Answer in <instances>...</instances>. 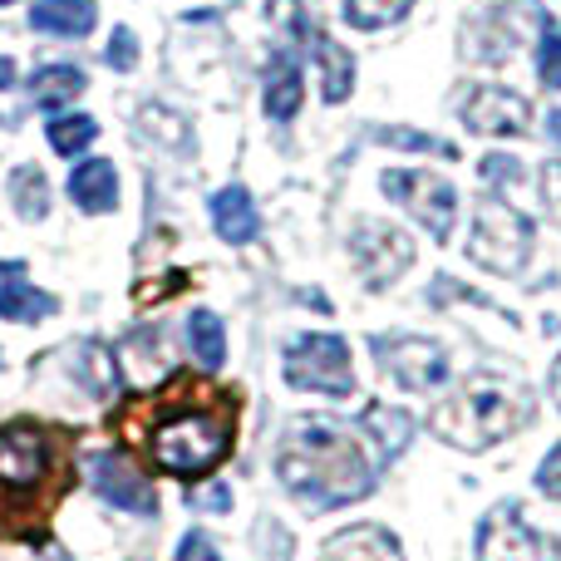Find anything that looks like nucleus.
Instances as JSON below:
<instances>
[{"label": "nucleus", "instance_id": "f257e3e1", "mask_svg": "<svg viewBox=\"0 0 561 561\" xmlns=\"http://www.w3.org/2000/svg\"><path fill=\"white\" fill-rule=\"evenodd\" d=\"M276 478L290 497L325 513V507H350L359 497L375 493V463L359 448L350 428L330 424V419H296L276 454Z\"/></svg>", "mask_w": 561, "mask_h": 561}, {"label": "nucleus", "instance_id": "f03ea898", "mask_svg": "<svg viewBox=\"0 0 561 561\" xmlns=\"http://www.w3.org/2000/svg\"><path fill=\"white\" fill-rule=\"evenodd\" d=\"M173 385H178L173 399H163L153 409V424L144 434V454L153 468L193 483V478L213 473L227 458L232 434H237V424H232L237 414H232V399L197 394L193 379H173Z\"/></svg>", "mask_w": 561, "mask_h": 561}, {"label": "nucleus", "instance_id": "7ed1b4c3", "mask_svg": "<svg viewBox=\"0 0 561 561\" xmlns=\"http://www.w3.org/2000/svg\"><path fill=\"white\" fill-rule=\"evenodd\" d=\"M537 419V399L527 385L517 379H497V375H473L458 394H448L444 404L434 409V434L454 448H468V454H483V448L513 438L523 424Z\"/></svg>", "mask_w": 561, "mask_h": 561}, {"label": "nucleus", "instance_id": "20e7f679", "mask_svg": "<svg viewBox=\"0 0 561 561\" xmlns=\"http://www.w3.org/2000/svg\"><path fill=\"white\" fill-rule=\"evenodd\" d=\"M533 222L507 203L503 193H488L473 213V232H468V256L493 276H517L533 256Z\"/></svg>", "mask_w": 561, "mask_h": 561}, {"label": "nucleus", "instance_id": "39448f33", "mask_svg": "<svg viewBox=\"0 0 561 561\" xmlns=\"http://www.w3.org/2000/svg\"><path fill=\"white\" fill-rule=\"evenodd\" d=\"M379 193L404 207L434 242H448L454 217H458V187L448 178L428 173V168H385L379 173Z\"/></svg>", "mask_w": 561, "mask_h": 561}, {"label": "nucleus", "instance_id": "423d86ee", "mask_svg": "<svg viewBox=\"0 0 561 561\" xmlns=\"http://www.w3.org/2000/svg\"><path fill=\"white\" fill-rule=\"evenodd\" d=\"M286 385L310 389V394H330V399L355 394L350 345L340 335H296L286 345Z\"/></svg>", "mask_w": 561, "mask_h": 561}, {"label": "nucleus", "instance_id": "0eeeda50", "mask_svg": "<svg viewBox=\"0 0 561 561\" xmlns=\"http://www.w3.org/2000/svg\"><path fill=\"white\" fill-rule=\"evenodd\" d=\"M55 478V434L30 419L0 428V493H39Z\"/></svg>", "mask_w": 561, "mask_h": 561}, {"label": "nucleus", "instance_id": "6e6552de", "mask_svg": "<svg viewBox=\"0 0 561 561\" xmlns=\"http://www.w3.org/2000/svg\"><path fill=\"white\" fill-rule=\"evenodd\" d=\"M369 355L379 359V369L399 389H438L454 375L448 350L428 335H379V340H369Z\"/></svg>", "mask_w": 561, "mask_h": 561}, {"label": "nucleus", "instance_id": "1a4fd4ad", "mask_svg": "<svg viewBox=\"0 0 561 561\" xmlns=\"http://www.w3.org/2000/svg\"><path fill=\"white\" fill-rule=\"evenodd\" d=\"M478 561H561V542L527 527L517 503H497L478 523Z\"/></svg>", "mask_w": 561, "mask_h": 561}, {"label": "nucleus", "instance_id": "9d476101", "mask_svg": "<svg viewBox=\"0 0 561 561\" xmlns=\"http://www.w3.org/2000/svg\"><path fill=\"white\" fill-rule=\"evenodd\" d=\"M458 118L478 138H523L533 128V99L507 84H473L458 104Z\"/></svg>", "mask_w": 561, "mask_h": 561}, {"label": "nucleus", "instance_id": "9b49d317", "mask_svg": "<svg viewBox=\"0 0 561 561\" xmlns=\"http://www.w3.org/2000/svg\"><path fill=\"white\" fill-rule=\"evenodd\" d=\"M350 256H355L359 280H365V286L385 290V286H394L409 266H414V242H409L399 227H389V222H365L355 237H350Z\"/></svg>", "mask_w": 561, "mask_h": 561}, {"label": "nucleus", "instance_id": "f8f14e48", "mask_svg": "<svg viewBox=\"0 0 561 561\" xmlns=\"http://www.w3.org/2000/svg\"><path fill=\"white\" fill-rule=\"evenodd\" d=\"M89 478H94V493L104 497V503L124 507V513H138V517H153L158 513L153 483H148V478L138 473V463H128V458L94 454V458H89Z\"/></svg>", "mask_w": 561, "mask_h": 561}, {"label": "nucleus", "instance_id": "ddd939ff", "mask_svg": "<svg viewBox=\"0 0 561 561\" xmlns=\"http://www.w3.org/2000/svg\"><path fill=\"white\" fill-rule=\"evenodd\" d=\"M306 104V75H300L296 49H276L262 69V108L272 124H290Z\"/></svg>", "mask_w": 561, "mask_h": 561}, {"label": "nucleus", "instance_id": "4468645a", "mask_svg": "<svg viewBox=\"0 0 561 561\" xmlns=\"http://www.w3.org/2000/svg\"><path fill=\"white\" fill-rule=\"evenodd\" d=\"M59 310V300L49 290L30 286L25 262H0V320L10 325H35V320H49Z\"/></svg>", "mask_w": 561, "mask_h": 561}, {"label": "nucleus", "instance_id": "2eb2a0df", "mask_svg": "<svg viewBox=\"0 0 561 561\" xmlns=\"http://www.w3.org/2000/svg\"><path fill=\"white\" fill-rule=\"evenodd\" d=\"M99 25V0H30V30L49 39H84Z\"/></svg>", "mask_w": 561, "mask_h": 561}, {"label": "nucleus", "instance_id": "dca6fc26", "mask_svg": "<svg viewBox=\"0 0 561 561\" xmlns=\"http://www.w3.org/2000/svg\"><path fill=\"white\" fill-rule=\"evenodd\" d=\"M65 193H69V203L89 217L114 213L118 207V168L108 163V158H84V163L65 178Z\"/></svg>", "mask_w": 561, "mask_h": 561}, {"label": "nucleus", "instance_id": "f3484780", "mask_svg": "<svg viewBox=\"0 0 561 561\" xmlns=\"http://www.w3.org/2000/svg\"><path fill=\"white\" fill-rule=\"evenodd\" d=\"M207 213H213V232L222 237L227 247H247V242H256V232H262L256 203H252V193H247L242 183H227L222 193H213Z\"/></svg>", "mask_w": 561, "mask_h": 561}, {"label": "nucleus", "instance_id": "a211bd4d", "mask_svg": "<svg viewBox=\"0 0 561 561\" xmlns=\"http://www.w3.org/2000/svg\"><path fill=\"white\" fill-rule=\"evenodd\" d=\"M30 104L49 108V114H59L65 104H75L79 94L89 89V75L75 65V59H49V65H39L35 75H30Z\"/></svg>", "mask_w": 561, "mask_h": 561}, {"label": "nucleus", "instance_id": "6ab92c4d", "mask_svg": "<svg viewBox=\"0 0 561 561\" xmlns=\"http://www.w3.org/2000/svg\"><path fill=\"white\" fill-rule=\"evenodd\" d=\"M325 561H404V547L394 542L389 527L359 523V527H345V533L330 537Z\"/></svg>", "mask_w": 561, "mask_h": 561}, {"label": "nucleus", "instance_id": "aec40b11", "mask_svg": "<svg viewBox=\"0 0 561 561\" xmlns=\"http://www.w3.org/2000/svg\"><path fill=\"white\" fill-rule=\"evenodd\" d=\"M310 45H316V65H320V99H325L330 108L345 104V99L355 94V55H350L345 45H335L330 35H316Z\"/></svg>", "mask_w": 561, "mask_h": 561}, {"label": "nucleus", "instance_id": "412c9836", "mask_svg": "<svg viewBox=\"0 0 561 561\" xmlns=\"http://www.w3.org/2000/svg\"><path fill=\"white\" fill-rule=\"evenodd\" d=\"M359 424H365V434L375 438L379 458H399L409 448V438H414V419H409L404 409H389V404H369Z\"/></svg>", "mask_w": 561, "mask_h": 561}, {"label": "nucleus", "instance_id": "4be33fe9", "mask_svg": "<svg viewBox=\"0 0 561 561\" xmlns=\"http://www.w3.org/2000/svg\"><path fill=\"white\" fill-rule=\"evenodd\" d=\"M45 144H49V153H59V158L89 153V148L99 144V118L94 114H55L45 128Z\"/></svg>", "mask_w": 561, "mask_h": 561}, {"label": "nucleus", "instance_id": "5701e85b", "mask_svg": "<svg viewBox=\"0 0 561 561\" xmlns=\"http://www.w3.org/2000/svg\"><path fill=\"white\" fill-rule=\"evenodd\" d=\"M414 10V0H340V20L359 35H375V30H389Z\"/></svg>", "mask_w": 561, "mask_h": 561}, {"label": "nucleus", "instance_id": "b1692460", "mask_svg": "<svg viewBox=\"0 0 561 561\" xmlns=\"http://www.w3.org/2000/svg\"><path fill=\"white\" fill-rule=\"evenodd\" d=\"M10 207H15L25 222H45L49 217V178L35 163H20L10 173Z\"/></svg>", "mask_w": 561, "mask_h": 561}, {"label": "nucleus", "instance_id": "393cba45", "mask_svg": "<svg viewBox=\"0 0 561 561\" xmlns=\"http://www.w3.org/2000/svg\"><path fill=\"white\" fill-rule=\"evenodd\" d=\"M187 345H193V355L203 369H222V359H227L222 320H217L213 310H193V316H187Z\"/></svg>", "mask_w": 561, "mask_h": 561}, {"label": "nucleus", "instance_id": "a878e982", "mask_svg": "<svg viewBox=\"0 0 561 561\" xmlns=\"http://www.w3.org/2000/svg\"><path fill=\"white\" fill-rule=\"evenodd\" d=\"M266 20H272V30L280 35V49H306L310 39V20H306V5H300V0H272V5H266Z\"/></svg>", "mask_w": 561, "mask_h": 561}, {"label": "nucleus", "instance_id": "bb28decb", "mask_svg": "<svg viewBox=\"0 0 561 561\" xmlns=\"http://www.w3.org/2000/svg\"><path fill=\"white\" fill-rule=\"evenodd\" d=\"M375 144L404 148V153H434V158H454V163H458V148L448 144V138L424 134V128H375Z\"/></svg>", "mask_w": 561, "mask_h": 561}, {"label": "nucleus", "instance_id": "cd10ccee", "mask_svg": "<svg viewBox=\"0 0 561 561\" xmlns=\"http://www.w3.org/2000/svg\"><path fill=\"white\" fill-rule=\"evenodd\" d=\"M537 79H542L547 89H561V25L552 15L537 30Z\"/></svg>", "mask_w": 561, "mask_h": 561}, {"label": "nucleus", "instance_id": "c85d7f7f", "mask_svg": "<svg viewBox=\"0 0 561 561\" xmlns=\"http://www.w3.org/2000/svg\"><path fill=\"white\" fill-rule=\"evenodd\" d=\"M138 55H144V45H138V30L134 25H114V30H108L104 65L114 69V75H128V69H138Z\"/></svg>", "mask_w": 561, "mask_h": 561}, {"label": "nucleus", "instance_id": "c756f323", "mask_svg": "<svg viewBox=\"0 0 561 561\" xmlns=\"http://www.w3.org/2000/svg\"><path fill=\"white\" fill-rule=\"evenodd\" d=\"M478 173H483V183L493 187V193H503V187L523 183V163H517L513 153H488L483 163H478Z\"/></svg>", "mask_w": 561, "mask_h": 561}, {"label": "nucleus", "instance_id": "7c9ffc66", "mask_svg": "<svg viewBox=\"0 0 561 561\" xmlns=\"http://www.w3.org/2000/svg\"><path fill=\"white\" fill-rule=\"evenodd\" d=\"M537 193H542V207H547V217L561 227V158H552V163L537 173Z\"/></svg>", "mask_w": 561, "mask_h": 561}, {"label": "nucleus", "instance_id": "2f4dec72", "mask_svg": "<svg viewBox=\"0 0 561 561\" xmlns=\"http://www.w3.org/2000/svg\"><path fill=\"white\" fill-rule=\"evenodd\" d=\"M178 561H222V552H217V542L207 533H187L178 542Z\"/></svg>", "mask_w": 561, "mask_h": 561}, {"label": "nucleus", "instance_id": "473e14b6", "mask_svg": "<svg viewBox=\"0 0 561 561\" xmlns=\"http://www.w3.org/2000/svg\"><path fill=\"white\" fill-rule=\"evenodd\" d=\"M537 488H542L547 497H557V503H561V444L542 458V468H537Z\"/></svg>", "mask_w": 561, "mask_h": 561}, {"label": "nucleus", "instance_id": "72a5a7b5", "mask_svg": "<svg viewBox=\"0 0 561 561\" xmlns=\"http://www.w3.org/2000/svg\"><path fill=\"white\" fill-rule=\"evenodd\" d=\"M193 507H207V513H227V507H232V493H227L222 483H217V488H203V493H193Z\"/></svg>", "mask_w": 561, "mask_h": 561}, {"label": "nucleus", "instance_id": "f704fd0d", "mask_svg": "<svg viewBox=\"0 0 561 561\" xmlns=\"http://www.w3.org/2000/svg\"><path fill=\"white\" fill-rule=\"evenodd\" d=\"M15 79H20L15 59H10V55H0V94H10V89H15Z\"/></svg>", "mask_w": 561, "mask_h": 561}, {"label": "nucleus", "instance_id": "c9c22d12", "mask_svg": "<svg viewBox=\"0 0 561 561\" xmlns=\"http://www.w3.org/2000/svg\"><path fill=\"white\" fill-rule=\"evenodd\" d=\"M547 138H552V144H561V108H552V114H547Z\"/></svg>", "mask_w": 561, "mask_h": 561}, {"label": "nucleus", "instance_id": "e433bc0d", "mask_svg": "<svg viewBox=\"0 0 561 561\" xmlns=\"http://www.w3.org/2000/svg\"><path fill=\"white\" fill-rule=\"evenodd\" d=\"M552 399H557V409H561V355H557V365H552Z\"/></svg>", "mask_w": 561, "mask_h": 561}, {"label": "nucleus", "instance_id": "4c0bfd02", "mask_svg": "<svg viewBox=\"0 0 561 561\" xmlns=\"http://www.w3.org/2000/svg\"><path fill=\"white\" fill-rule=\"evenodd\" d=\"M0 5H15V0H0Z\"/></svg>", "mask_w": 561, "mask_h": 561}]
</instances>
